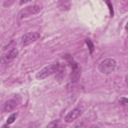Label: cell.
Returning <instances> with one entry per match:
<instances>
[{"instance_id": "6da1fadb", "label": "cell", "mask_w": 128, "mask_h": 128, "mask_svg": "<svg viewBox=\"0 0 128 128\" xmlns=\"http://www.w3.org/2000/svg\"><path fill=\"white\" fill-rule=\"evenodd\" d=\"M59 67H60V64L59 62H54V63H51L49 64L48 66L44 67L43 69H41L37 74H36V78L37 79H45L47 78L48 76L54 74V73H57V71L59 70Z\"/></svg>"}, {"instance_id": "7a4b0ae2", "label": "cell", "mask_w": 128, "mask_h": 128, "mask_svg": "<svg viewBox=\"0 0 128 128\" xmlns=\"http://www.w3.org/2000/svg\"><path fill=\"white\" fill-rule=\"evenodd\" d=\"M116 65L117 63L113 58H106L100 62L98 69L102 74H111L115 70Z\"/></svg>"}, {"instance_id": "3957f363", "label": "cell", "mask_w": 128, "mask_h": 128, "mask_svg": "<svg viewBox=\"0 0 128 128\" xmlns=\"http://www.w3.org/2000/svg\"><path fill=\"white\" fill-rule=\"evenodd\" d=\"M41 11V6L39 5H31V6H27L25 8H23L22 10H20V12L18 13V19H24L26 17H29L33 14H37L38 12Z\"/></svg>"}, {"instance_id": "277c9868", "label": "cell", "mask_w": 128, "mask_h": 128, "mask_svg": "<svg viewBox=\"0 0 128 128\" xmlns=\"http://www.w3.org/2000/svg\"><path fill=\"white\" fill-rule=\"evenodd\" d=\"M66 59H67V61L69 62V64L71 65V67H72V73H71V80L72 81H77L78 80V78L80 77V68H79V66H78V64L73 60V58H72V56H70V55H65L64 56Z\"/></svg>"}, {"instance_id": "5b68a950", "label": "cell", "mask_w": 128, "mask_h": 128, "mask_svg": "<svg viewBox=\"0 0 128 128\" xmlns=\"http://www.w3.org/2000/svg\"><path fill=\"white\" fill-rule=\"evenodd\" d=\"M39 38H40V34L38 32H28L21 37V44H22V46L25 47V46H28L29 44L35 42Z\"/></svg>"}, {"instance_id": "8992f818", "label": "cell", "mask_w": 128, "mask_h": 128, "mask_svg": "<svg viewBox=\"0 0 128 128\" xmlns=\"http://www.w3.org/2000/svg\"><path fill=\"white\" fill-rule=\"evenodd\" d=\"M82 115V109L80 108H75L73 110H71L65 117V121L67 123H70V122H73L75 121L77 118H79L80 116Z\"/></svg>"}, {"instance_id": "52a82bcc", "label": "cell", "mask_w": 128, "mask_h": 128, "mask_svg": "<svg viewBox=\"0 0 128 128\" xmlns=\"http://www.w3.org/2000/svg\"><path fill=\"white\" fill-rule=\"evenodd\" d=\"M17 105H18V102L15 99H10V100H7L3 104L2 110H3V112H10V111L14 110Z\"/></svg>"}, {"instance_id": "ba28073f", "label": "cell", "mask_w": 128, "mask_h": 128, "mask_svg": "<svg viewBox=\"0 0 128 128\" xmlns=\"http://www.w3.org/2000/svg\"><path fill=\"white\" fill-rule=\"evenodd\" d=\"M59 7L61 10H69L71 7V0H59Z\"/></svg>"}, {"instance_id": "9c48e42d", "label": "cell", "mask_w": 128, "mask_h": 128, "mask_svg": "<svg viewBox=\"0 0 128 128\" xmlns=\"http://www.w3.org/2000/svg\"><path fill=\"white\" fill-rule=\"evenodd\" d=\"M17 55H18V50H17L16 48H12V49L9 50L8 53L5 55V58H6L7 60H11V59L16 58Z\"/></svg>"}, {"instance_id": "30bf717a", "label": "cell", "mask_w": 128, "mask_h": 128, "mask_svg": "<svg viewBox=\"0 0 128 128\" xmlns=\"http://www.w3.org/2000/svg\"><path fill=\"white\" fill-rule=\"evenodd\" d=\"M85 42H86V44H87V46H88V48H89V52H90V53H93V51H94V44H93L92 40L89 39V38H87V39L85 40Z\"/></svg>"}, {"instance_id": "8fae6325", "label": "cell", "mask_w": 128, "mask_h": 128, "mask_svg": "<svg viewBox=\"0 0 128 128\" xmlns=\"http://www.w3.org/2000/svg\"><path fill=\"white\" fill-rule=\"evenodd\" d=\"M16 117H17V113L11 114V115L8 117V119H7V124H8V125H9V124H12V123L16 120Z\"/></svg>"}, {"instance_id": "7c38bea8", "label": "cell", "mask_w": 128, "mask_h": 128, "mask_svg": "<svg viewBox=\"0 0 128 128\" xmlns=\"http://www.w3.org/2000/svg\"><path fill=\"white\" fill-rule=\"evenodd\" d=\"M15 1H16V0H4L3 6H4V7H9V6H11Z\"/></svg>"}, {"instance_id": "4fadbf2b", "label": "cell", "mask_w": 128, "mask_h": 128, "mask_svg": "<svg viewBox=\"0 0 128 128\" xmlns=\"http://www.w3.org/2000/svg\"><path fill=\"white\" fill-rule=\"evenodd\" d=\"M119 103H120L121 105H127V104H128V98H124V97L120 98Z\"/></svg>"}, {"instance_id": "5bb4252c", "label": "cell", "mask_w": 128, "mask_h": 128, "mask_svg": "<svg viewBox=\"0 0 128 128\" xmlns=\"http://www.w3.org/2000/svg\"><path fill=\"white\" fill-rule=\"evenodd\" d=\"M31 0H20L19 1V4L20 5H23V4H25V3H28V2H30Z\"/></svg>"}, {"instance_id": "9a60e30c", "label": "cell", "mask_w": 128, "mask_h": 128, "mask_svg": "<svg viewBox=\"0 0 128 128\" xmlns=\"http://www.w3.org/2000/svg\"><path fill=\"white\" fill-rule=\"evenodd\" d=\"M125 82H126V84H128V74L125 76Z\"/></svg>"}, {"instance_id": "2e32d148", "label": "cell", "mask_w": 128, "mask_h": 128, "mask_svg": "<svg viewBox=\"0 0 128 128\" xmlns=\"http://www.w3.org/2000/svg\"><path fill=\"white\" fill-rule=\"evenodd\" d=\"M125 30L128 31V22H127V24H126V26H125Z\"/></svg>"}]
</instances>
